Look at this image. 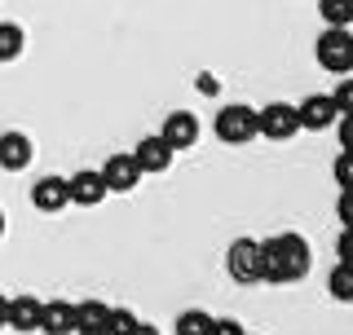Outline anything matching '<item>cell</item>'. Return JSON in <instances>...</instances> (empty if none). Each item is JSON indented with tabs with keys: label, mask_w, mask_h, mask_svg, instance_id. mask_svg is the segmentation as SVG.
Here are the masks:
<instances>
[{
	"label": "cell",
	"mask_w": 353,
	"mask_h": 335,
	"mask_svg": "<svg viewBox=\"0 0 353 335\" xmlns=\"http://www.w3.org/2000/svg\"><path fill=\"white\" fill-rule=\"evenodd\" d=\"M5 230H9V221H5V207H0V238H5Z\"/></svg>",
	"instance_id": "29"
},
{
	"label": "cell",
	"mask_w": 353,
	"mask_h": 335,
	"mask_svg": "<svg viewBox=\"0 0 353 335\" xmlns=\"http://www.w3.org/2000/svg\"><path fill=\"white\" fill-rule=\"evenodd\" d=\"M31 159H36V141H31L27 132L22 128L0 132V168H5V172H27Z\"/></svg>",
	"instance_id": "9"
},
{
	"label": "cell",
	"mask_w": 353,
	"mask_h": 335,
	"mask_svg": "<svg viewBox=\"0 0 353 335\" xmlns=\"http://www.w3.org/2000/svg\"><path fill=\"white\" fill-rule=\"evenodd\" d=\"M212 132L225 146H248L252 137H261V124H256V106H248V102H225L216 110V119H212Z\"/></svg>",
	"instance_id": "3"
},
{
	"label": "cell",
	"mask_w": 353,
	"mask_h": 335,
	"mask_svg": "<svg viewBox=\"0 0 353 335\" xmlns=\"http://www.w3.org/2000/svg\"><path fill=\"white\" fill-rule=\"evenodd\" d=\"M106 318H110L106 300H75V327H80V331H106ZM80 331H75V335H80Z\"/></svg>",
	"instance_id": "15"
},
{
	"label": "cell",
	"mask_w": 353,
	"mask_h": 335,
	"mask_svg": "<svg viewBox=\"0 0 353 335\" xmlns=\"http://www.w3.org/2000/svg\"><path fill=\"white\" fill-rule=\"evenodd\" d=\"M66 185H71V207H97V203H106V176H102V168H80V172H71L66 176Z\"/></svg>",
	"instance_id": "7"
},
{
	"label": "cell",
	"mask_w": 353,
	"mask_h": 335,
	"mask_svg": "<svg viewBox=\"0 0 353 335\" xmlns=\"http://www.w3.org/2000/svg\"><path fill=\"white\" fill-rule=\"evenodd\" d=\"M159 137L168 141L172 150H190V146H199V115H190V110H172V115H163Z\"/></svg>",
	"instance_id": "12"
},
{
	"label": "cell",
	"mask_w": 353,
	"mask_h": 335,
	"mask_svg": "<svg viewBox=\"0 0 353 335\" xmlns=\"http://www.w3.org/2000/svg\"><path fill=\"white\" fill-rule=\"evenodd\" d=\"M327 27H353V0H318Z\"/></svg>",
	"instance_id": "19"
},
{
	"label": "cell",
	"mask_w": 353,
	"mask_h": 335,
	"mask_svg": "<svg viewBox=\"0 0 353 335\" xmlns=\"http://www.w3.org/2000/svg\"><path fill=\"white\" fill-rule=\"evenodd\" d=\"M336 261L353 265V230H340L336 234Z\"/></svg>",
	"instance_id": "24"
},
{
	"label": "cell",
	"mask_w": 353,
	"mask_h": 335,
	"mask_svg": "<svg viewBox=\"0 0 353 335\" xmlns=\"http://www.w3.org/2000/svg\"><path fill=\"white\" fill-rule=\"evenodd\" d=\"M102 176H106V190H110V194H128V190L141 185V168H137V159H132V150L110 154V159L102 163Z\"/></svg>",
	"instance_id": "10"
},
{
	"label": "cell",
	"mask_w": 353,
	"mask_h": 335,
	"mask_svg": "<svg viewBox=\"0 0 353 335\" xmlns=\"http://www.w3.org/2000/svg\"><path fill=\"white\" fill-rule=\"evenodd\" d=\"M327 292H331V300H340V305H353V265H345V261L331 265Z\"/></svg>",
	"instance_id": "16"
},
{
	"label": "cell",
	"mask_w": 353,
	"mask_h": 335,
	"mask_svg": "<svg viewBox=\"0 0 353 335\" xmlns=\"http://www.w3.org/2000/svg\"><path fill=\"white\" fill-rule=\"evenodd\" d=\"M261 256H265V274L261 283H301L314 265V252H309L305 234H274V238H261Z\"/></svg>",
	"instance_id": "1"
},
{
	"label": "cell",
	"mask_w": 353,
	"mask_h": 335,
	"mask_svg": "<svg viewBox=\"0 0 353 335\" xmlns=\"http://www.w3.org/2000/svg\"><path fill=\"white\" fill-rule=\"evenodd\" d=\"M331 97H336L340 115H349V110H353V75H340V84L331 88Z\"/></svg>",
	"instance_id": "22"
},
{
	"label": "cell",
	"mask_w": 353,
	"mask_h": 335,
	"mask_svg": "<svg viewBox=\"0 0 353 335\" xmlns=\"http://www.w3.org/2000/svg\"><path fill=\"white\" fill-rule=\"evenodd\" d=\"M80 335H110V331H80Z\"/></svg>",
	"instance_id": "30"
},
{
	"label": "cell",
	"mask_w": 353,
	"mask_h": 335,
	"mask_svg": "<svg viewBox=\"0 0 353 335\" xmlns=\"http://www.w3.org/2000/svg\"><path fill=\"white\" fill-rule=\"evenodd\" d=\"M336 221H340V230H353V190L336 194Z\"/></svg>",
	"instance_id": "23"
},
{
	"label": "cell",
	"mask_w": 353,
	"mask_h": 335,
	"mask_svg": "<svg viewBox=\"0 0 353 335\" xmlns=\"http://www.w3.org/2000/svg\"><path fill=\"white\" fill-rule=\"evenodd\" d=\"M128 335H163L159 327H154V322H137V327H132Z\"/></svg>",
	"instance_id": "27"
},
{
	"label": "cell",
	"mask_w": 353,
	"mask_h": 335,
	"mask_svg": "<svg viewBox=\"0 0 353 335\" xmlns=\"http://www.w3.org/2000/svg\"><path fill=\"white\" fill-rule=\"evenodd\" d=\"M212 335H248L239 318H212Z\"/></svg>",
	"instance_id": "25"
},
{
	"label": "cell",
	"mask_w": 353,
	"mask_h": 335,
	"mask_svg": "<svg viewBox=\"0 0 353 335\" xmlns=\"http://www.w3.org/2000/svg\"><path fill=\"white\" fill-rule=\"evenodd\" d=\"M331 176H336L340 190H353V150H340L336 163H331Z\"/></svg>",
	"instance_id": "21"
},
{
	"label": "cell",
	"mask_w": 353,
	"mask_h": 335,
	"mask_svg": "<svg viewBox=\"0 0 353 335\" xmlns=\"http://www.w3.org/2000/svg\"><path fill=\"white\" fill-rule=\"evenodd\" d=\"M27 49V31L18 22H0V62H18Z\"/></svg>",
	"instance_id": "17"
},
{
	"label": "cell",
	"mask_w": 353,
	"mask_h": 335,
	"mask_svg": "<svg viewBox=\"0 0 353 335\" xmlns=\"http://www.w3.org/2000/svg\"><path fill=\"white\" fill-rule=\"evenodd\" d=\"M248 335H252V331H248Z\"/></svg>",
	"instance_id": "31"
},
{
	"label": "cell",
	"mask_w": 353,
	"mask_h": 335,
	"mask_svg": "<svg viewBox=\"0 0 353 335\" xmlns=\"http://www.w3.org/2000/svg\"><path fill=\"white\" fill-rule=\"evenodd\" d=\"M132 159H137L141 176H163V172H168V168H172L176 150H172L168 141L159 137V132H150V137H141L137 146H132Z\"/></svg>",
	"instance_id": "6"
},
{
	"label": "cell",
	"mask_w": 353,
	"mask_h": 335,
	"mask_svg": "<svg viewBox=\"0 0 353 335\" xmlns=\"http://www.w3.org/2000/svg\"><path fill=\"white\" fill-rule=\"evenodd\" d=\"M336 132H340V150H353V110L336 119Z\"/></svg>",
	"instance_id": "26"
},
{
	"label": "cell",
	"mask_w": 353,
	"mask_h": 335,
	"mask_svg": "<svg viewBox=\"0 0 353 335\" xmlns=\"http://www.w3.org/2000/svg\"><path fill=\"white\" fill-rule=\"evenodd\" d=\"M137 314H132V309H124V305H110V318H106V331L110 335H128L132 327H137Z\"/></svg>",
	"instance_id": "20"
},
{
	"label": "cell",
	"mask_w": 353,
	"mask_h": 335,
	"mask_svg": "<svg viewBox=\"0 0 353 335\" xmlns=\"http://www.w3.org/2000/svg\"><path fill=\"white\" fill-rule=\"evenodd\" d=\"M31 203H36V212H44V216H58L62 207H71V185H66V176H40V181L31 185Z\"/></svg>",
	"instance_id": "11"
},
{
	"label": "cell",
	"mask_w": 353,
	"mask_h": 335,
	"mask_svg": "<svg viewBox=\"0 0 353 335\" xmlns=\"http://www.w3.org/2000/svg\"><path fill=\"white\" fill-rule=\"evenodd\" d=\"M0 331H9V296L0 292Z\"/></svg>",
	"instance_id": "28"
},
{
	"label": "cell",
	"mask_w": 353,
	"mask_h": 335,
	"mask_svg": "<svg viewBox=\"0 0 353 335\" xmlns=\"http://www.w3.org/2000/svg\"><path fill=\"white\" fill-rule=\"evenodd\" d=\"M256 124L265 141H292L301 132V110H296V102H265L256 110Z\"/></svg>",
	"instance_id": "5"
},
{
	"label": "cell",
	"mask_w": 353,
	"mask_h": 335,
	"mask_svg": "<svg viewBox=\"0 0 353 335\" xmlns=\"http://www.w3.org/2000/svg\"><path fill=\"white\" fill-rule=\"evenodd\" d=\"M176 335H212V314L208 309H185V314H176Z\"/></svg>",
	"instance_id": "18"
},
{
	"label": "cell",
	"mask_w": 353,
	"mask_h": 335,
	"mask_svg": "<svg viewBox=\"0 0 353 335\" xmlns=\"http://www.w3.org/2000/svg\"><path fill=\"white\" fill-rule=\"evenodd\" d=\"M314 58L327 75H353V27H323L314 40Z\"/></svg>",
	"instance_id": "2"
},
{
	"label": "cell",
	"mask_w": 353,
	"mask_h": 335,
	"mask_svg": "<svg viewBox=\"0 0 353 335\" xmlns=\"http://www.w3.org/2000/svg\"><path fill=\"white\" fill-rule=\"evenodd\" d=\"M225 274L234 278V283L243 287H252V283H261V274H265V256H261V238H234L225 247Z\"/></svg>",
	"instance_id": "4"
},
{
	"label": "cell",
	"mask_w": 353,
	"mask_h": 335,
	"mask_svg": "<svg viewBox=\"0 0 353 335\" xmlns=\"http://www.w3.org/2000/svg\"><path fill=\"white\" fill-rule=\"evenodd\" d=\"M75 300H44L40 305V335H75Z\"/></svg>",
	"instance_id": "13"
},
{
	"label": "cell",
	"mask_w": 353,
	"mask_h": 335,
	"mask_svg": "<svg viewBox=\"0 0 353 335\" xmlns=\"http://www.w3.org/2000/svg\"><path fill=\"white\" fill-rule=\"evenodd\" d=\"M40 305H44V300L31 296V292L9 296V331H18V335L40 331Z\"/></svg>",
	"instance_id": "14"
},
{
	"label": "cell",
	"mask_w": 353,
	"mask_h": 335,
	"mask_svg": "<svg viewBox=\"0 0 353 335\" xmlns=\"http://www.w3.org/2000/svg\"><path fill=\"white\" fill-rule=\"evenodd\" d=\"M296 110H301V128H309V132H327L340 119V106L331 93H309L305 102H296Z\"/></svg>",
	"instance_id": "8"
}]
</instances>
